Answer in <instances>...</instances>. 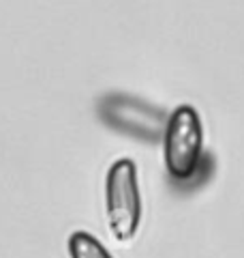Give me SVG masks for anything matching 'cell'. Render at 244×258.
Segmentation results:
<instances>
[{
	"label": "cell",
	"mask_w": 244,
	"mask_h": 258,
	"mask_svg": "<svg viewBox=\"0 0 244 258\" xmlns=\"http://www.w3.org/2000/svg\"><path fill=\"white\" fill-rule=\"evenodd\" d=\"M163 157L174 181H191L203 168V127L197 110L189 103L178 106L167 116L163 134Z\"/></svg>",
	"instance_id": "obj_1"
},
{
	"label": "cell",
	"mask_w": 244,
	"mask_h": 258,
	"mask_svg": "<svg viewBox=\"0 0 244 258\" xmlns=\"http://www.w3.org/2000/svg\"><path fill=\"white\" fill-rule=\"evenodd\" d=\"M105 215L116 241L135 237L142 222V194L133 159H116L105 181Z\"/></svg>",
	"instance_id": "obj_2"
},
{
	"label": "cell",
	"mask_w": 244,
	"mask_h": 258,
	"mask_svg": "<svg viewBox=\"0 0 244 258\" xmlns=\"http://www.w3.org/2000/svg\"><path fill=\"white\" fill-rule=\"evenodd\" d=\"M99 114L109 127L146 142L163 140L167 125V114H163V110L129 95H109L101 99Z\"/></svg>",
	"instance_id": "obj_3"
},
{
	"label": "cell",
	"mask_w": 244,
	"mask_h": 258,
	"mask_svg": "<svg viewBox=\"0 0 244 258\" xmlns=\"http://www.w3.org/2000/svg\"><path fill=\"white\" fill-rule=\"evenodd\" d=\"M69 256L71 258H111L107 249L101 245V241L84 230H77L69 237Z\"/></svg>",
	"instance_id": "obj_4"
}]
</instances>
